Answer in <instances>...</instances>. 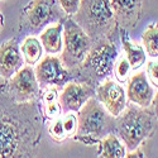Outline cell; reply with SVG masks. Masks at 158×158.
<instances>
[{"mask_svg":"<svg viewBox=\"0 0 158 158\" xmlns=\"http://www.w3.org/2000/svg\"><path fill=\"white\" fill-rule=\"evenodd\" d=\"M43 114L38 100L18 102L0 84V157H35L43 133Z\"/></svg>","mask_w":158,"mask_h":158,"instance_id":"1","label":"cell"},{"mask_svg":"<svg viewBox=\"0 0 158 158\" xmlns=\"http://www.w3.org/2000/svg\"><path fill=\"white\" fill-rule=\"evenodd\" d=\"M157 131V95L147 108L128 105L115 118V130L118 138L124 143L125 151L131 152L154 135Z\"/></svg>","mask_w":158,"mask_h":158,"instance_id":"2","label":"cell"},{"mask_svg":"<svg viewBox=\"0 0 158 158\" xmlns=\"http://www.w3.org/2000/svg\"><path fill=\"white\" fill-rule=\"evenodd\" d=\"M119 51L115 37H105L93 42L86 57L78 67L72 71L73 80L96 87L100 82L109 78L114 72Z\"/></svg>","mask_w":158,"mask_h":158,"instance_id":"3","label":"cell"},{"mask_svg":"<svg viewBox=\"0 0 158 158\" xmlns=\"http://www.w3.org/2000/svg\"><path fill=\"white\" fill-rule=\"evenodd\" d=\"M115 116H113L102 104L91 96L77 111V130L73 139L86 146L99 143L105 135L114 133Z\"/></svg>","mask_w":158,"mask_h":158,"instance_id":"4","label":"cell"},{"mask_svg":"<svg viewBox=\"0 0 158 158\" xmlns=\"http://www.w3.org/2000/svg\"><path fill=\"white\" fill-rule=\"evenodd\" d=\"M71 17L93 42L105 37H115L118 33L109 0H80V5Z\"/></svg>","mask_w":158,"mask_h":158,"instance_id":"5","label":"cell"},{"mask_svg":"<svg viewBox=\"0 0 158 158\" xmlns=\"http://www.w3.org/2000/svg\"><path fill=\"white\" fill-rule=\"evenodd\" d=\"M62 55L61 61L71 73L81 64L93 44L90 37L70 15L62 18Z\"/></svg>","mask_w":158,"mask_h":158,"instance_id":"6","label":"cell"},{"mask_svg":"<svg viewBox=\"0 0 158 158\" xmlns=\"http://www.w3.org/2000/svg\"><path fill=\"white\" fill-rule=\"evenodd\" d=\"M62 9L56 0H31L19 18L20 33H38L47 24L63 18Z\"/></svg>","mask_w":158,"mask_h":158,"instance_id":"7","label":"cell"},{"mask_svg":"<svg viewBox=\"0 0 158 158\" xmlns=\"http://www.w3.org/2000/svg\"><path fill=\"white\" fill-rule=\"evenodd\" d=\"M5 89L9 95L18 102L39 99V84L32 66L20 67L10 78L5 80Z\"/></svg>","mask_w":158,"mask_h":158,"instance_id":"8","label":"cell"},{"mask_svg":"<svg viewBox=\"0 0 158 158\" xmlns=\"http://www.w3.org/2000/svg\"><path fill=\"white\" fill-rule=\"evenodd\" d=\"M37 63L34 73L39 86H62L73 80L72 73L56 56H46Z\"/></svg>","mask_w":158,"mask_h":158,"instance_id":"9","label":"cell"},{"mask_svg":"<svg viewBox=\"0 0 158 158\" xmlns=\"http://www.w3.org/2000/svg\"><path fill=\"white\" fill-rule=\"evenodd\" d=\"M95 98L113 116H118L127 106L125 90L118 82L106 78L95 87Z\"/></svg>","mask_w":158,"mask_h":158,"instance_id":"10","label":"cell"},{"mask_svg":"<svg viewBox=\"0 0 158 158\" xmlns=\"http://www.w3.org/2000/svg\"><path fill=\"white\" fill-rule=\"evenodd\" d=\"M91 96H95L94 87L77 80L69 81L64 89L60 93V105L62 114L71 111L77 113Z\"/></svg>","mask_w":158,"mask_h":158,"instance_id":"11","label":"cell"},{"mask_svg":"<svg viewBox=\"0 0 158 158\" xmlns=\"http://www.w3.org/2000/svg\"><path fill=\"white\" fill-rule=\"evenodd\" d=\"M109 2L118 27L124 28L125 31L134 29L142 15L143 0H109Z\"/></svg>","mask_w":158,"mask_h":158,"instance_id":"12","label":"cell"},{"mask_svg":"<svg viewBox=\"0 0 158 158\" xmlns=\"http://www.w3.org/2000/svg\"><path fill=\"white\" fill-rule=\"evenodd\" d=\"M125 95L131 104L142 108L149 106L154 99V90L148 81L146 72H137L129 78Z\"/></svg>","mask_w":158,"mask_h":158,"instance_id":"13","label":"cell"},{"mask_svg":"<svg viewBox=\"0 0 158 158\" xmlns=\"http://www.w3.org/2000/svg\"><path fill=\"white\" fill-rule=\"evenodd\" d=\"M24 64V58L15 38L0 46V77L8 80Z\"/></svg>","mask_w":158,"mask_h":158,"instance_id":"14","label":"cell"},{"mask_svg":"<svg viewBox=\"0 0 158 158\" xmlns=\"http://www.w3.org/2000/svg\"><path fill=\"white\" fill-rule=\"evenodd\" d=\"M118 32H119V35H120V42H122L123 49L127 55V60L130 64V70L135 71L142 64L146 63V60H147L146 51H144V48L139 43L131 41L130 37L128 35V31L118 27Z\"/></svg>","mask_w":158,"mask_h":158,"instance_id":"15","label":"cell"},{"mask_svg":"<svg viewBox=\"0 0 158 158\" xmlns=\"http://www.w3.org/2000/svg\"><path fill=\"white\" fill-rule=\"evenodd\" d=\"M62 31L63 23L60 19L56 24L51 25L44 29L39 35V42H41L43 49L49 55H56L62 51Z\"/></svg>","mask_w":158,"mask_h":158,"instance_id":"16","label":"cell"},{"mask_svg":"<svg viewBox=\"0 0 158 158\" xmlns=\"http://www.w3.org/2000/svg\"><path fill=\"white\" fill-rule=\"evenodd\" d=\"M58 87L60 86H47V90L43 93L41 110H42L43 118H46V119L53 120L62 115Z\"/></svg>","mask_w":158,"mask_h":158,"instance_id":"17","label":"cell"},{"mask_svg":"<svg viewBox=\"0 0 158 158\" xmlns=\"http://www.w3.org/2000/svg\"><path fill=\"white\" fill-rule=\"evenodd\" d=\"M125 147L122 144L120 139L115 135V133H110L105 135L99 142V157L102 158H123L125 157Z\"/></svg>","mask_w":158,"mask_h":158,"instance_id":"18","label":"cell"},{"mask_svg":"<svg viewBox=\"0 0 158 158\" xmlns=\"http://www.w3.org/2000/svg\"><path fill=\"white\" fill-rule=\"evenodd\" d=\"M22 56L24 58V62L29 66L37 64V62L42 58L43 55V47L39 42V39L34 35H28L24 38V41L19 46Z\"/></svg>","mask_w":158,"mask_h":158,"instance_id":"19","label":"cell"},{"mask_svg":"<svg viewBox=\"0 0 158 158\" xmlns=\"http://www.w3.org/2000/svg\"><path fill=\"white\" fill-rule=\"evenodd\" d=\"M142 42L146 48L147 55L152 58H157L158 56V25L157 23H152L142 34Z\"/></svg>","mask_w":158,"mask_h":158,"instance_id":"20","label":"cell"},{"mask_svg":"<svg viewBox=\"0 0 158 158\" xmlns=\"http://www.w3.org/2000/svg\"><path fill=\"white\" fill-rule=\"evenodd\" d=\"M48 133H49L52 139H53L55 142H58V143L63 142L64 139H67V135H66L63 125H62L61 116H58V118H56V119L52 120V123L48 127Z\"/></svg>","mask_w":158,"mask_h":158,"instance_id":"21","label":"cell"},{"mask_svg":"<svg viewBox=\"0 0 158 158\" xmlns=\"http://www.w3.org/2000/svg\"><path fill=\"white\" fill-rule=\"evenodd\" d=\"M61 119H62V125L67 138L73 137L77 130V115H75L72 111L64 113V115H61Z\"/></svg>","mask_w":158,"mask_h":158,"instance_id":"22","label":"cell"},{"mask_svg":"<svg viewBox=\"0 0 158 158\" xmlns=\"http://www.w3.org/2000/svg\"><path fill=\"white\" fill-rule=\"evenodd\" d=\"M116 66H114V72H115V77L119 82H125L128 80V76L130 72V64L128 62L127 58H122L118 63H115Z\"/></svg>","mask_w":158,"mask_h":158,"instance_id":"23","label":"cell"},{"mask_svg":"<svg viewBox=\"0 0 158 158\" xmlns=\"http://www.w3.org/2000/svg\"><path fill=\"white\" fill-rule=\"evenodd\" d=\"M58 4L64 14L71 17L76 13L78 5H80V0H58Z\"/></svg>","mask_w":158,"mask_h":158,"instance_id":"24","label":"cell"},{"mask_svg":"<svg viewBox=\"0 0 158 158\" xmlns=\"http://www.w3.org/2000/svg\"><path fill=\"white\" fill-rule=\"evenodd\" d=\"M147 77L151 80L152 85L158 86V62H157V58L156 60H152L147 63Z\"/></svg>","mask_w":158,"mask_h":158,"instance_id":"25","label":"cell"},{"mask_svg":"<svg viewBox=\"0 0 158 158\" xmlns=\"http://www.w3.org/2000/svg\"><path fill=\"white\" fill-rule=\"evenodd\" d=\"M3 24H4V18H3V14L0 13V31L3 28Z\"/></svg>","mask_w":158,"mask_h":158,"instance_id":"26","label":"cell"}]
</instances>
